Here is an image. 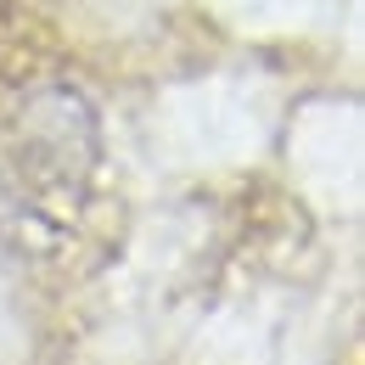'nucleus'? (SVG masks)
Returning <instances> with one entry per match:
<instances>
[{
	"label": "nucleus",
	"instance_id": "f257e3e1",
	"mask_svg": "<svg viewBox=\"0 0 365 365\" xmlns=\"http://www.w3.org/2000/svg\"><path fill=\"white\" fill-rule=\"evenodd\" d=\"M17 140H23V163L40 185H73L91 175L96 163V124L91 107L73 91H40L29 107H23V124H17Z\"/></svg>",
	"mask_w": 365,
	"mask_h": 365
}]
</instances>
